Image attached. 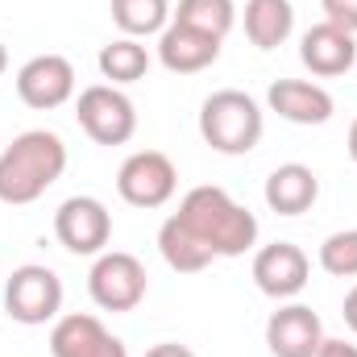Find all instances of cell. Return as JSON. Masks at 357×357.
<instances>
[{
	"label": "cell",
	"mask_w": 357,
	"mask_h": 357,
	"mask_svg": "<svg viewBox=\"0 0 357 357\" xmlns=\"http://www.w3.org/2000/svg\"><path fill=\"white\" fill-rule=\"evenodd\" d=\"M178 225L212 250V258H241L258 245V216L237 204L225 187H191L178 204Z\"/></svg>",
	"instance_id": "obj_1"
},
{
	"label": "cell",
	"mask_w": 357,
	"mask_h": 357,
	"mask_svg": "<svg viewBox=\"0 0 357 357\" xmlns=\"http://www.w3.org/2000/svg\"><path fill=\"white\" fill-rule=\"evenodd\" d=\"M67 171V146L50 129H25L0 150V204L25 208L42 199Z\"/></svg>",
	"instance_id": "obj_2"
},
{
	"label": "cell",
	"mask_w": 357,
	"mask_h": 357,
	"mask_svg": "<svg viewBox=\"0 0 357 357\" xmlns=\"http://www.w3.org/2000/svg\"><path fill=\"white\" fill-rule=\"evenodd\" d=\"M262 108L254 96L237 88H220L212 91L199 108V137L216 150V154H229V158H241L250 154L258 142H262Z\"/></svg>",
	"instance_id": "obj_3"
},
{
	"label": "cell",
	"mask_w": 357,
	"mask_h": 357,
	"mask_svg": "<svg viewBox=\"0 0 357 357\" xmlns=\"http://www.w3.org/2000/svg\"><path fill=\"white\" fill-rule=\"evenodd\" d=\"M4 312H8V320L29 324V328L59 320V312H63V278L50 266H38V262L17 266L4 282Z\"/></svg>",
	"instance_id": "obj_4"
},
{
	"label": "cell",
	"mask_w": 357,
	"mask_h": 357,
	"mask_svg": "<svg viewBox=\"0 0 357 357\" xmlns=\"http://www.w3.org/2000/svg\"><path fill=\"white\" fill-rule=\"evenodd\" d=\"M75 121L96 146H125L137 133V108L133 100L112 84H91L75 100Z\"/></svg>",
	"instance_id": "obj_5"
},
{
	"label": "cell",
	"mask_w": 357,
	"mask_h": 357,
	"mask_svg": "<svg viewBox=\"0 0 357 357\" xmlns=\"http://www.w3.org/2000/svg\"><path fill=\"white\" fill-rule=\"evenodd\" d=\"M146 266L125 250H104L88 274V295L100 312H133L146 299Z\"/></svg>",
	"instance_id": "obj_6"
},
{
	"label": "cell",
	"mask_w": 357,
	"mask_h": 357,
	"mask_svg": "<svg viewBox=\"0 0 357 357\" xmlns=\"http://www.w3.org/2000/svg\"><path fill=\"white\" fill-rule=\"evenodd\" d=\"M54 237L75 258H100L112 241V212L96 195H71L54 212Z\"/></svg>",
	"instance_id": "obj_7"
},
{
	"label": "cell",
	"mask_w": 357,
	"mask_h": 357,
	"mask_svg": "<svg viewBox=\"0 0 357 357\" xmlns=\"http://www.w3.org/2000/svg\"><path fill=\"white\" fill-rule=\"evenodd\" d=\"M175 187H178V171L162 150H137L116 171V191L133 208H162V204H171Z\"/></svg>",
	"instance_id": "obj_8"
},
{
	"label": "cell",
	"mask_w": 357,
	"mask_h": 357,
	"mask_svg": "<svg viewBox=\"0 0 357 357\" xmlns=\"http://www.w3.org/2000/svg\"><path fill=\"white\" fill-rule=\"evenodd\" d=\"M17 96L25 108L50 112L75 96V67L63 54H38L17 71Z\"/></svg>",
	"instance_id": "obj_9"
},
{
	"label": "cell",
	"mask_w": 357,
	"mask_h": 357,
	"mask_svg": "<svg viewBox=\"0 0 357 357\" xmlns=\"http://www.w3.org/2000/svg\"><path fill=\"white\" fill-rule=\"evenodd\" d=\"M50 354L54 357H129L125 341L112 337L100 316L91 312H71V316H59L54 328H50Z\"/></svg>",
	"instance_id": "obj_10"
},
{
	"label": "cell",
	"mask_w": 357,
	"mask_h": 357,
	"mask_svg": "<svg viewBox=\"0 0 357 357\" xmlns=\"http://www.w3.org/2000/svg\"><path fill=\"white\" fill-rule=\"evenodd\" d=\"M324 345V324L307 303H282L266 320V349L274 357H316Z\"/></svg>",
	"instance_id": "obj_11"
},
{
	"label": "cell",
	"mask_w": 357,
	"mask_h": 357,
	"mask_svg": "<svg viewBox=\"0 0 357 357\" xmlns=\"http://www.w3.org/2000/svg\"><path fill=\"white\" fill-rule=\"evenodd\" d=\"M307 274H312L307 254L291 241H274L254 254V282L270 299H295L307 287Z\"/></svg>",
	"instance_id": "obj_12"
},
{
	"label": "cell",
	"mask_w": 357,
	"mask_h": 357,
	"mask_svg": "<svg viewBox=\"0 0 357 357\" xmlns=\"http://www.w3.org/2000/svg\"><path fill=\"white\" fill-rule=\"evenodd\" d=\"M299 59H303V67H307L312 75H320V79H337V75L354 71L357 42H354L349 29L333 25V21H320V25H312V29L303 33V42H299Z\"/></svg>",
	"instance_id": "obj_13"
},
{
	"label": "cell",
	"mask_w": 357,
	"mask_h": 357,
	"mask_svg": "<svg viewBox=\"0 0 357 357\" xmlns=\"http://www.w3.org/2000/svg\"><path fill=\"white\" fill-rule=\"evenodd\" d=\"M216 59H220V38H212V33H199L183 21H171L158 33V63L171 75H199Z\"/></svg>",
	"instance_id": "obj_14"
},
{
	"label": "cell",
	"mask_w": 357,
	"mask_h": 357,
	"mask_svg": "<svg viewBox=\"0 0 357 357\" xmlns=\"http://www.w3.org/2000/svg\"><path fill=\"white\" fill-rule=\"evenodd\" d=\"M266 104L270 112H278L291 125H324L333 121V108H337L328 91L307 79H274L266 91Z\"/></svg>",
	"instance_id": "obj_15"
},
{
	"label": "cell",
	"mask_w": 357,
	"mask_h": 357,
	"mask_svg": "<svg viewBox=\"0 0 357 357\" xmlns=\"http://www.w3.org/2000/svg\"><path fill=\"white\" fill-rule=\"evenodd\" d=\"M262 195H266L270 212H278V216H303L316 204V195H320V178L303 162H282V167L270 171Z\"/></svg>",
	"instance_id": "obj_16"
},
{
	"label": "cell",
	"mask_w": 357,
	"mask_h": 357,
	"mask_svg": "<svg viewBox=\"0 0 357 357\" xmlns=\"http://www.w3.org/2000/svg\"><path fill=\"white\" fill-rule=\"evenodd\" d=\"M295 33L291 0H245V38L258 50H278Z\"/></svg>",
	"instance_id": "obj_17"
},
{
	"label": "cell",
	"mask_w": 357,
	"mask_h": 357,
	"mask_svg": "<svg viewBox=\"0 0 357 357\" xmlns=\"http://www.w3.org/2000/svg\"><path fill=\"white\" fill-rule=\"evenodd\" d=\"M158 254H162V262L178 274H199V270H208L216 258H212V250L208 245H199L183 225H178V216H167L162 220V229H158Z\"/></svg>",
	"instance_id": "obj_18"
},
{
	"label": "cell",
	"mask_w": 357,
	"mask_h": 357,
	"mask_svg": "<svg viewBox=\"0 0 357 357\" xmlns=\"http://www.w3.org/2000/svg\"><path fill=\"white\" fill-rule=\"evenodd\" d=\"M96 67H100L104 79H112V88H125V84L146 79V71H150V50H146L137 38H116V42H108V46L100 50Z\"/></svg>",
	"instance_id": "obj_19"
},
{
	"label": "cell",
	"mask_w": 357,
	"mask_h": 357,
	"mask_svg": "<svg viewBox=\"0 0 357 357\" xmlns=\"http://www.w3.org/2000/svg\"><path fill=\"white\" fill-rule=\"evenodd\" d=\"M112 21L125 38H150L171 25V0H112Z\"/></svg>",
	"instance_id": "obj_20"
},
{
	"label": "cell",
	"mask_w": 357,
	"mask_h": 357,
	"mask_svg": "<svg viewBox=\"0 0 357 357\" xmlns=\"http://www.w3.org/2000/svg\"><path fill=\"white\" fill-rule=\"evenodd\" d=\"M175 21L199 29V33H212L225 42V33L237 25V4L233 0H178V8L171 13Z\"/></svg>",
	"instance_id": "obj_21"
},
{
	"label": "cell",
	"mask_w": 357,
	"mask_h": 357,
	"mask_svg": "<svg viewBox=\"0 0 357 357\" xmlns=\"http://www.w3.org/2000/svg\"><path fill=\"white\" fill-rule=\"evenodd\" d=\"M320 266L333 278H357V229H341L324 237L320 245Z\"/></svg>",
	"instance_id": "obj_22"
},
{
	"label": "cell",
	"mask_w": 357,
	"mask_h": 357,
	"mask_svg": "<svg viewBox=\"0 0 357 357\" xmlns=\"http://www.w3.org/2000/svg\"><path fill=\"white\" fill-rule=\"evenodd\" d=\"M324 4V21H333V25H341V29H349L357 33V0H320Z\"/></svg>",
	"instance_id": "obj_23"
},
{
	"label": "cell",
	"mask_w": 357,
	"mask_h": 357,
	"mask_svg": "<svg viewBox=\"0 0 357 357\" xmlns=\"http://www.w3.org/2000/svg\"><path fill=\"white\" fill-rule=\"evenodd\" d=\"M316 357H357V345L349 341H333V337H324V345H320V354Z\"/></svg>",
	"instance_id": "obj_24"
},
{
	"label": "cell",
	"mask_w": 357,
	"mask_h": 357,
	"mask_svg": "<svg viewBox=\"0 0 357 357\" xmlns=\"http://www.w3.org/2000/svg\"><path fill=\"white\" fill-rule=\"evenodd\" d=\"M146 357H195L187 345H178V341H162V345H154V349H146Z\"/></svg>",
	"instance_id": "obj_25"
},
{
	"label": "cell",
	"mask_w": 357,
	"mask_h": 357,
	"mask_svg": "<svg viewBox=\"0 0 357 357\" xmlns=\"http://www.w3.org/2000/svg\"><path fill=\"white\" fill-rule=\"evenodd\" d=\"M341 316H345V324H349V333L357 337V287L345 295V303H341Z\"/></svg>",
	"instance_id": "obj_26"
},
{
	"label": "cell",
	"mask_w": 357,
	"mask_h": 357,
	"mask_svg": "<svg viewBox=\"0 0 357 357\" xmlns=\"http://www.w3.org/2000/svg\"><path fill=\"white\" fill-rule=\"evenodd\" d=\"M345 150H349V158L357 162V116H354V125H349V137H345Z\"/></svg>",
	"instance_id": "obj_27"
},
{
	"label": "cell",
	"mask_w": 357,
	"mask_h": 357,
	"mask_svg": "<svg viewBox=\"0 0 357 357\" xmlns=\"http://www.w3.org/2000/svg\"><path fill=\"white\" fill-rule=\"evenodd\" d=\"M4 67H8V50H4V42H0V75H4Z\"/></svg>",
	"instance_id": "obj_28"
}]
</instances>
